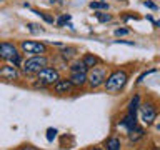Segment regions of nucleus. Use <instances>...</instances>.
Returning <instances> with one entry per match:
<instances>
[{
	"mask_svg": "<svg viewBox=\"0 0 160 150\" xmlns=\"http://www.w3.org/2000/svg\"><path fill=\"white\" fill-rule=\"evenodd\" d=\"M127 80H128V73L125 72V70H113V72L105 78L103 87L108 93H117L125 87Z\"/></svg>",
	"mask_w": 160,
	"mask_h": 150,
	"instance_id": "f257e3e1",
	"label": "nucleus"
},
{
	"mask_svg": "<svg viewBox=\"0 0 160 150\" xmlns=\"http://www.w3.org/2000/svg\"><path fill=\"white\" fill-rule=\"evenodd\" d=\"M47 65H48V58L45 55H33V57L22 62V70H23V73L32 75V73H38Z\"/></svg>",
	"mask_w": 160,
	"mask_h": 150,
	"instance_id": "f03ea898",
	"label": "nucleus"
},
{
	"mask_svg": "<svg viewBox=\"0 0 160 150\" xmlns=\"http://www.w3.org/2000/svg\"><path fill=\"white\" fill-rule=\"evenodd\" d=\"M60 78V73H58V70L57 68H53V67H43L40 72L37 73V85L40 88H43V87H53V83L57 82V80Z\"/></svg>",
	"mask_w": 160,
	"mask_h": 150,
	"instance_id": "7ed1b4c3",
	"label": "nucleus"
},
{
	"mask_svg": "<svg viewBox=\"0 0 160 150\" xmlns=\"http://www.w3.org/2000/svg\"><path fill=\"white\" fill-rule=\"evenodd\" d=\"M107 73H105L103 67H93L87 72V83L90 88H98L100 85H103Z\"/></svg>",
	"mask_w": 160,
	"mask_h": 150,
	"instance_id": "20e7f679",
	"label": "nucleus"
},
{
	"mask_svg": "<svg viewBox=\"0 0 160 150\" xmlns=\"http://www.w3.org/2000/svg\"><path fill=\"white\" fill-rule=\"evenodd\" d=\"M20 48L23 53H32V55H45L47 53V45L42 42H33V40H22Z\"/></svg>",
	"mask_w": 160,
	"mask_h": 150,
	"instance_id": "39448f33",
	"label": "nucleus"
},
{
	"mask_svg": "<svg viewBox=\"0 0 160 150\" xmlns=\"http://www.w3.org/2000/svg\"><path fill=\"white\" fill-rule=\"evenodd\" d=\"M140 117H142V122L145 125H152L157 118V110H155L153 105L150 103H143L140 105Z\"/></svg>",
	"mask_w": 160,
	"mask_h": 150,
	"instance_id": "423d86ee",
	"label": "nucleus"
},
{
	"mask_svg": "<svg viewBox=\"0 0 160 150\" xmlns=\"http://www.w3.org/2000/svg\"><path fill=\"white\" fill-rule=\"evenodd\" d=\"M0 78L7 80V82H13V80L20 78V72H18L17 67H13V65H2V67H0Z\"/></svg>",
	"mask_w": 160,
	"mask_h": 150,
	"instance_id": "0eeeda50",
	"label": "nucleus"
},
{
	"mask_svg": "<svg viewBox=\"0 0 160 150\" xmlns=\"http://www.w3.org/2000/svg\"><path fill=\"white\" fill-rule=\"evenodd\" d=\"M18 50H17V45L12 43V42H0V57L3 60H10L13 55H17Z\"/></svg>",
	"mask_w": 160,
	"mask_h": 150,
	"instance_id": "6e6552de",
	"label": "nucleus"
},
{
	"mask_svg": "<svg viewBox=\"0 0 160 150\" xmlns=\"http://www.w3.org/2000/svg\"><path fill=\"white\" fill-rule=\"evenodd\" d=\"M73 88H75V87L72 85V82H70L68 78H58L57 82L53 83V90H55V93H60V95H63V93H70Z\"/></svg>",
	"mask_w": 160,
	"mask_h": 150,
	"instance_id": "1a4fd4ad",
	"label": "nucleus"
},
{
	"mask_svg": "<svg viewBox=\"0 0 160 150\" xmlns=\"http://www.w3.org/2000/svg\"><path fill=\"white\" fill-rule=\"evenodd\" d=\"M70 82H72V85L75 88H82L85 83H87V73L85 72H73L70 73Z\"/></svg>",
	"mask_w": 160,
	"mask_h": 150,
	"instance_id": "9d476101",
	"label": "nucleus"
},
{
	"mask_svg": "<svg viewBox=\"0 0 160 150\" xmlns=\"http://www.w3.org/2000/svg\"><path fill=\"white\" fill-rule=\"evenodd\" d=\"M120 127H125V128H127V132H130L132 128H135V127H137V115L127 113V117L120 122Z\"/></svg>",
	"mask_w": 160,
	"mask_h": 150,
	"instance_id": "9b49d317",
	"label": "nucleus"
},
{
	"mask_svg": "<svg viewBox=\"0 0 160 150\" xmlns=\"http://www.w3.org/2000/svg\"><path fill=\"white\" fill-rule=\"evenodd\" d=\"M98 62H100L98 57H95L93 53H85L83 57H82V63H83L88 70H90V68H93V67H97Z\"/></svg>",
	"mask_w": 160,
	"mask_h": 150,
	"instance_id": "f8f14e48",
	"label": "nucleus"
},
{
	"mask_svg": "<svg viewBox=\"0 0 160 150\" xmlns=\"http://www.w3.org/2000/svg\"><path fill=\"white\" fill-rule=\"evenodd\" d=\"M105 150H120L122 148V140L118 137H110L107 138V142H105Z\"/></svg>",
	"mask_w": 160,
	"mask_h": 150,
	"instance_id": "ddd939ff",
	"label": "nucleus"
},
{
	"mask_svg": "<svg viewBox=\"0 0 160 150\" xmlns=\"http://www.w3.org/2000/svg\"><path fill=\"white\" fill-rule=\"evenodd\" d=\"M143 135H145V130H143V128L135 127V128H132V130L128 132V138L132 140V142H138L140 138H143Z\"/></svg>",
	"mask_w": 160,
	"mask_h": 150,
	"instance_id": "4468645a",
	"label": "nucleus"
},
{
	"mask_svg": "<svg viewBox=\"0 0 160 150\" xmlns=\"http://www.w3.org/2000/svg\"><path fill=\"white\" fill-rule=\"evenodd\" d=\"M68 68H70V73H73V72H85V73H87V72H88V68L82 63V60H77V62H73Z\"/></svg>",
	"mask_w": 160,
	"mask_h": 150,
	"instance_id": "2eb2a0df",
	"label": "nucleus"
},
{
	"mask_svg": "<svg viewBox=\"0 0 160 150\" xmlns=\"http://www.w3.org/2000/svg\"><path fill=\"white\" fill-rule=\"evenodd\" d=\"M138 107H140V97H138V95H135V97L132 98V102H130V105H128V113L137 115V108Z\"/></svg>",
	"mask_w": 160,
	"mask_h": 150,
	"instance_id": "dca6fc26",
	"label": "nucleus"
},
{
	"mask_svg": "<svg viewBox=\"0 0 160 150\" xmlns=\"http://www.w3.org/2000/svg\"><path fill=\"white\" fill-rule=\"evenodd\" d=\"M90 8H95V10H108V3L107 2H90L88 3Z\"/></svg>",
	"mask_w": 160,
	"mask_h": 150,
	"instance_id": "f3484780",
	"label": "nucleus"
},
{
	"mask_svg": "<svg viewBox=\"0 0 160 150\" xmlns=\"http://www.w3.org/2000/svg\"><path fill=\"white\" fill-rule=\"evenodd\" d=\"M95 17H97V20H98V22H102V23L112 20V15H110V13H103V12H97V13H95Z\"/></svg>",
	"mask_w": 160,
	"mask_h": 150,
	"instance_id": "a211bd4d",
	"label": "nucleus"
},
{
	"mask_svg": "<svg viewBox=\"0 0 160 150\" xmlns=\"http://www.w3.org/2000/svg\"><path fill=\"white\" fill-rule=\"evenodd\" d=\"M70 20H72V17H70L68 13H65V15H62V17H58L55 20V23H57L58 27H63V25H67V22H70Z\"/></svg>",
	"mask_w": 160,
	"mask_h": 150,
	"instance_id": "6ab92c4d",
	"label": "nucleus"
},
{
	"mask_svg": "<svg viewBox=\"0 0 160 150\" xmlns=\"http://www.w3.org/2000/svg\"><path fill=\"white\" fill-rule=\"evenodd\" d=\"M75 52H77V50H75L73 47H65L62 52H60V55H62L63 58H70L72 55H75Z\"/></svg>",
	"mask_w": 160,
	"mask_h": 150,
	"instance_id": "aec40b11",
	"label": "nucleus"
},
{
	"mask_svg": "<svg viewBox=\"0 0 160 150\" xmlns=\"http://www.w3.org/2000/svg\"><path fill=\"white\" fill-rule=\"evenodd\" d=\"M33 13H37L38 17H40V18H43L47 23H53V22H55V18H53V17H50V15H47L45 12H38V10H33Z\"/></svg>",
	"mask_w": 160,
	"mask_h": 150,
	"instance_id": "412c9836",
	"label": "nucleus"
},
{
	"mask_svg": "<svg viewBox=\"0 0 160 150\" xmlns=\"http://www.w3.org/2000/svg\"><path fill=\"white\" fill-rule=\"evenodd\" d=\"M27 27H28V30H30L32 33H42V32H43V28H40L37 23H28Z\"/></svg>",
	"mask_w": 160,
	"mask_h": 150,
	"instance_id": "4be33fe9",
	"label": "nucleus"
},
{
	"mask_svg": "<svg viewBox=\"0 0 160 150\" xmlns=\"http://www.w3.org/2000/svg\"><path fill=\"white\" fill-rule=\"evenodd\" d=\"M55 137H57V130L52 128V127L47 128V140H48V142H53Z\"/></svg>",
	"mask_w": 160,
	"mask_h": 150,
	"instance_id": "5701e85b",
	"label": "nucleus"
},
{
	"mask_svg": "<svg viewBox=\"0 0 160 150\" xmlns=\"http://www.w3.org/2000/svg\"><path fill=\"white\" fill-rule=\"evenodd\" d=\"M130 32L128 28H117L115 30V35H117V37H122V35H127Z\"/></svg>",
	"mask_w": 160,
	"mask_h": 150,
	"instance_id": "b1692460",
	"label": "nucleus"
},
{
	"mask_svg": "<svg viewBox=\"0 0 160 150\" xmlns=\"http://www.w3.org/2000/svg\"><path fill=\"white\" fill-rule=\"evenodd\" d=\"M155 70H157V68H150V70H147V72H143V73H142V75H140V77H138V80H137V82H142V80H143L145 77H147V75H150V73H153Z\"/></svg>",
	"mask_w": 160,
	"mask_h": 150,
	"instance_id": "393cba45",
	"label": "nucleus"
},
{
	"mask_svg": "<svg viewBox=\"0 0 160 150\" xmlns=\"http://www.w3.org/2000/svg\"><path fill=\"white\" fill-rule=\"evenodd\" d=\"M143 5H145V7H148V8H152V10H157V5H155L153 2H150V0H145Z\"/></svg>",
	"mask_w": 160,
	"mask_h": 150,
	"instance_id": "a878e982",
	"label": "nucleus"
},
{
	"mask_svg": "<svg viewBox=\"0 0 160 150\" xmlns=\"http://www.w3.org/2000/svg\"><path fill=\"white\" fill-rule=\"evenodd\" d=\"M115 43H125V45H133V42H128V40H115Z\"/></svg>",
	"mask_w": 160,
	"mask_h": 150,
	"instance_id": "bb28decb",
	"label": "nucleus"
},
{
	"mask_svg": "<svg viewBox=\"0 0 160 150\" xmlns=\"http://www.w3.org/2000/svg\"><path fill=\"white\" fill-rule=\"evenodd\" d=\"M20 150H38V148H35V147H32V145H25V147H22Z\"/></svg>",
	"mask_w": 160,
	"mask_h": 150,
	"instance_id": "cd10ccee",
	"label": "nucleus"
},
{
	"mask_svg": "<svg viewBox=\"0 0 160 150\" xmlns=\"http://www.w3.org/2000/svg\"><path fill=\"white\" fill-rule=\"evenodd\" d=\"M67 27H68L70 30H73V28H75V27H73V23H72V22H67Z\"/></svg>",
	"mask_w": 160,
	"mask_h": 150,
	"instance_id": "c85d7f7f",
	"label": "nucleus"
},
{
	"mask_svg": "<svg viewBox=\"0 0 160 150\" xmlns=\"http://www.w3.org/2000/svg\"><path fill=\"white\" fill-rule=\"evenodd\" d=\"M90 150H103V148H100V147H95V148H90Z\"/></svg>",
	"mask_w": 160,
	"mask_h": 150,
	"instance_id": "c756f323",
	"label": "nucleus"
},
{
	"mask_svg": "<svg viewBox=\"0 0 160 150\" xmlns=\"http://www.w3.org/2000/svg\"><path fill=\"white\" fill-rule=\"evenodd\" d=\"M157 128H158V130H160V123H158V125H157Z\"/></svg>",
	"mask_w": 160,
	"mask_h": 150,
	"instance_id": "7c9ffc66",
	"label": "nucleus"
},
{
	"mask_svg": "<svg viewBox=\"0 0 160 150\" xmlns=\"http://www.w3.org/2000/svg\"><path fill=\"white\" fill-rule=\"evenodd\" d=\"M153 150H160V148H153Z\"/></svg>",
	"mask_w": 160,
	"mask_h": 150,
	"instance_id": "2f4dec72",
	"label": "nucleus"
},
{
	"mask_svg": "<svg viewBox=\"0 0 160 150\" xmlns=\"http://www.w3.org/2000/svg\"><path fill=\"white\" fill-rule=\"evenodd\" d=\"M0 60H2V57H0Z\"/></svg>",
	"mask_w": 160,
	"mask_h": 150,
	"instance_id": "473e14b6",
	"label": "nucleus"
}]
</instances>
